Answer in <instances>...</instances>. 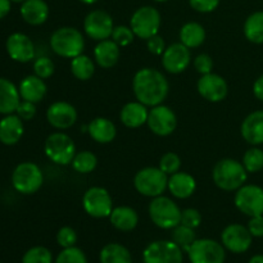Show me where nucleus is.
<instances>
[{"label":"nucleus","instance_id":"f8f14e48","mask_svg":"<svg viewBox=\"0 0 263 263\" xmlns=\"http://www.w3.org/2000/svg\"><path fill=\"white\" fill-rule=\"evenodd\" d=\"M235 207L249 217L263 215V189L257 185H243L235 194Z\"/></svg>","mask_w":263,"mask_h":263},{"label":"nucleus","instance_id":"412c9836","mask_svg":"<svg viewBox=\"0 0 263 263\" xmlns=\"http://www.w3.org/2000/svg\"><path fill=\"white\" fill-rule=\"evenodd\" d=\"M167 187L175 198L186 199L194 194L197 189V182L194 177L187 172H176L170 176Z\"/></svg>","mask_w":263,"mask_h":263},{"label":"nucleus","instance_id":"c85d7f7f","mask_svg":"<svg viewBox=\"0 0 263 263\" xmlns=\"http://www.w3.org/2000/svg\"><path fill=\"white\" fill-rule=\"evenodd\" d=\"M110 223L120 231H131L138 226L139 216L135 210L126 205L113 208L109 216Z\"/></svg>","mask_w":263,"mask_h":263},{"label":"nucleus","instance_id":"473e14b6","mask_svg":"<svg viewBox=\"0 0 263 263\" xmlns=\"http://www.w3.org/2000/svg\"><path fill=\"white\" fill-rule=\"evenodd\" d=\"M71 71H72V74H73L77 80L86 81V80L91 79V76L94 74V71H95L94 62H92L87 55L80 54V55L72 58Z\"/></svg>","mask_w":263,"mask_h":263},{"label":"nucleus","instance_id":"39448f33","mask_svg":"<svg viewBox=\"0 0 263 263\" xmlns=\"http://www.w3.org/2000/svg\"><path fill=\"white\" fill-rule=\"evenodd\" d=\"M168 184V177L161 168L145 167L134 177V185L138 193L144 197L156 198L164 193Z\"/></svg>","mask_w":263,"mask_h":263},{"label":"nucleus","instance_id":"5fc2aeb1","mask_svg":"<svg viewBox=\"0 0 263 263\" xmlns=\"http://www.w3.org/2000/svg\"><path fill=\"white\" fill-rule=\"evenodd\" d=\"M10 2H14V3H25L26 0H10Z\"/></svg>","mask_w":263,"mask_h":263},{"label":"nucleus","instance_id":"c03bdc74","mask_svg":"<svg viewBox=\"0 0 263 263\" xmlns=\"http://www.w3.org/2000/svg\"><path fill=\"white\" fill-rule=\"evenodd\" d=\"M17 116L22 121H30L35 117L36 115V105L35 103L27 102V100H23L18 104L17 107Z\"/></svg>","mask_w":263,"mask_h":263},{"label":"nucleus","instance_id":"1a4fd4ad","mask_svg":"<svg viewBox=\"0 0 263 263\" xmlns=\"http://www.w3.org/2000/svg\"><path fill=\"white\" fill-rule=\"evenodd\" d=\"M190 263H225V247L212 239H197L189 251Z\"/></svg>","mask_w":263,"mask_h":263},{"label":"nucleus","instance_id":"37998d69","mask_svg":"<svg viewBox=\"0 0 263 263\" xmlns=\"http://www.w3.org/2000/svg\"><path fill=\"white\" fill-rule=\"evenodd\" d=\"M202 223V215L198 210L194 208H187L181 212V225L187 226V228L197 229Z\"/></svg>","mask_w":263,"mask_h":263},{"label":"nucleus","instance_id":"9d476101","mask_svg":"<svg viewBox=\"0 0 263 263\" xmlns=\"http://www.w3.org/2000/svg\"><path fill=\"white\" fill-rule=\"evenodd\" d=\"M85 212L94 218L109 217L113 211L112 197L108 190L100 186H92L86 190L82 197Z\"/></svg>","mask_w":263,"mask_h":263},{"label":"nucleus","instance_id":"393cba45","mask_svg":"<svg viewBox=\"0 0 263 263\" xmlns=\"http://www.w3.org/2000/svg\"><path fill=\"white\" fill-rule=\"evenodd\" d=\"M148 115L149 110L146 109V105L140 102H131L122 108L120 118L126 127L138 128L146 123Z\"/></svg>","mask_w":263,"mask_h":263},{"label":"nucleus","instance_id":"dca6fc26","mask_svg":"<svg viewBox=\"0 0 263 263\" xmlns=\"http://www.w3.org/2000/svg\"><path fill=\"white\" fill-rule=\"evenodd\" d=\"M192 54L187 46L182 43H176L166 48L162 54V66L170 73H181L189 67Z\"/></svg>","mask_w":263,"mask_h":263},{"label":"nucleus","instance_id":"2eb2a0df","mask_svg":"<svg viewBox=\"0 0 263 263\" xmlns=\"http://www.w3.org/2000/svg\"><path fill=\"white\" fill-rule=\"evenodd\" d=\"M253 236L249 233L248 228L239 223H231L221 234L222 246L233 253L240 254L248 251L252 246Z\"/></svg>","mask_w":263,"mask_h":263},{"label":"nucleus","instance_id":"603ef678","mask_svg":"<svg viewBox=\"0 0 263 263\" xmlns=\"http://www.w3.org/2000/svg\"><path fill=\"white\" fill-rule=\"evenodd\" d=\"M249 263H263V254H257L251 258Z\"/></svg>","mask_w":263,"mask_h":263},{"label":"nucleus","instance_id":"4468645a","mask_svg":"<svg viewBox=\"0 0 263 263\" xmlns=\"http://www.w3.org/2000/svg\"><path fill=\"white\" fill-rule=\"evenodd\" d=\"M149 128L158 136H168L175 131L177 125V118L174 110L163 104L156 105L149 110L148 115Z\"/></svg>","mask_w":263,"mask_h":263},{"label":"nucleus","instance_id":"a211bd4d","mask_svg":"<svg viewBox=\"0 0 263 263\" xmlns=\"http://www.w3.org/2000/svg\"><path fill=\"white\" fill-rule=\"evenodd\" d=\"M7 51L10 58L20 63H27L35 58V46L27 35L12 33L7 39Z\"/></svg>","mask_w":263,"mask_h":263},{"label":"nucleus","instance_id":"7c9ffc66","mask_svg":"<svg viewBox=\"0 0 263 263\" xmlns=\"http://www.w3.org/2000/svg\"><path fill=\"white\" fill-rule=\"evenodd\" d=\"M100 263H133V257L126 247L110 243L100 252Z\"/></svg>","mask_w":263,"mask_h":263},{"label":"nucleus","instance_id":"bb28decb","mask_svg":"<svg viewBox=\"0 0 263 263\" xmlns=\"http://www.w3.org/2000/svg\"><path fill=\"white\" fill-rule=\"evenodd\" d=\"M120 46L115 43L113 40H103L99 41L94 49V58L97 63L99 64L102 68H112L116 66V63L120 59Z\"/></svg>","mask_w":263,"mask_h":263},{"label":"nucleus","instance_id":"79ce46f5","mask_svg":"<svg viewBox=\"0 0 263 263\" xmlns=\"http://www.w3.org/2000/svg\"><path fill=\"white\" fill-rule=\"evenodd\" d=\"M77 241V234L69 226H64V228L59 229L58 234H57V243L62 247V248H69V247H74Z\"/></svg>","mask_w":263,"mask_h":263},{"label":"nucleus","instance_id":"f3484780","mask_svg":"<svg viewBox=\"0 0 263 263\" xmlns=\"http://www.w3.org/2000/svg\"><path fill=\"white\" fill-rule=\"evenodd\" d=\"M228 84L220 74L211 72V73L202 74V77L198 80V91L208 102H222L228 95Z\"/></svg>","mask_w":263,"mask_h":263},{"label":"nucleus","instance_id":"0eeeda50","mask_svg":"<svg viewBox=\"0 0 263 263\" xmlns=\"http://www.w3.org/2000/svg\"><path fill=\"white\" fill-rule=\"evenodd\" d=\"M44 149L46 157L61 166L72 163V159L76 156V145L73 140L64 133H54L49 135Z\"/></svg>","mask_w":263,"mask_h":263},{"label":"nucleus","instance_id":"9b49d317","mask_svg":"<svg viewBox=\"0 0 263 263\" xmlns=\"http://www.w3.org/2000/svg\"><path fill=\"white\" fill-rule=\"evenodd\" d=\"M144 263H182V249L172 240H158L143 252Z\"/></svg>","mask_w":263,"mask_h":263},{"label":"nucleus","instance_id":"4c0bfd02","mask_svg":"<svg viewBox=\"0 0 263 263\" xmlns=\"http://www.w3.org/2000/svg\"><path fill=\"white\" fill-rule=\"evenodd\" d=\"M55 263H87V258L84 252L77 247L63 248L58 254Z\"/></svg>","mask_w":263,"mask_h":263},{"label":"nucleus","instance_id":"49530a36","mask_svg":"<svg viewBox=\"0 0 263 263\" xmlns=\"http://www.w3.org/2000/svg\"><path fill=\"white\" fill-rule=\"evenodd\" d=\"M190 7L200 13L213 12L220 4V0H189Z\"/></svg>","mask_w":263,"mask_h":263},{"label":"nucleus","instance_id":"e433bc0d","mask_svg":"<svg viewBox=\"0 0 263 263\" xmlns=\"http://www.w3.org/2000/svg\"><path fill=\"white\" fill-rule=\"evenodd\" d=\"M22 263H53V256L45 247H33L26 252Z\"/></svg>","mask_w":263,"mask_h":263},{"label":"nucleus","instance_id":"a878e982","mask_svg":"<svg viewBox=\"0 0 263 263\" xmlns=\"http://www.w3.org/2000/svg\"><path fill=\"white\" fill-rule=\"evenodd\" d=\"M21 15L28 25H43L49 15V7L44 0H26L21 7Z\"/></svg>","mask_w":263,"mask_h":263},{"label":"nucleus","instance_id":"4d7b16f0","mask_svg":"<svg viewBox=\"0 0 263 263\" xmlns=\"http://www.w3.org/2000/svg\"><path fill=\"white\" fill-rule=\"evenodd\" d=\"M0 263H2V262H0Z\"/></svg>","mask_w":263,"mask_h":263},{"label":"nucleus","instance_id":"a18cd8bd","mask_svg":"<svg viewBox=\"0 0 263 263\" xmlns=\"http://www.w3.org/2000/svg\"><path fill=\"white\" fill-rule=\"evenodd\" d=\"M194 67L200 74L211 73L213 69V61L208 54H199L194 59Z\"/></svg>","mask_w":263,"mask_h":263},{"label":"nucleus","instance_id":"f03ea898","mask_svg":"<svg viewBox=\"0 0 263 263\" xmlns=\"http://www.w3.org/2000/svg\"><path fill=\"white\" fill-rule=\"evenodd\" d=\"M247 177L248 172L243 163L230 158L221 159L212 171V179L215 184L225 192L240 189L246 184Z\"/></svg>","mask_w":263,"mask_h":263},{"label":"nucleus","instance_id":"3c124183","mask_svg":"<svg viewBox=\"0 0 263 263\" xmlns=\"http://www.w3.org/2000/svg\"><path fill=\"white\" fill-rule=\"evenodd\" d=\"M10 10V0H0V20L4 18Z\"/></svg>","mask_w":263,"mask_h":263},{"label":"nucleus","instance_id":"09e8293b","mask_svg":"<svg viewBox=\"0 0 263 263\" xmlns=\"http://www.w3.org/2000/svg\"><path fill=\"white\" fill-rule=\"evenodd\" d=\"M248 230L254 238H262L263 236V215L251 217L248 222Z\"/></svg>","mask_w":263,"mask_h":263},{"label":"nucleus","instance_id":"864d4df0","mask_svg":"<svg viewBox=\"0 0 263 263\" xmlns=\"http://www.w3.org/2000/svg\"><path fill=\"white\" fill-rule=\"evenodd\" d=\"M80 2H82L84 4H94V3H97L98 0H80Z\"/></svg>","mask_w":263,"mask_h":263},{"label":"nucleus","instance_id":"b1692460","mask_svg":"<svg viewBox=\"0 0 263 263\" xmlns=\"http://www.w3.org/2000/svg\"><path fill=\"white\" fill-rule=\"evenodd\" d=\"M20 90L12 81L0 77V113L12 115L17 110L20 100Z\"/></svg>","mask_w":263,"mask_h":263},{"label":"nucleus","instance_id":"ea45409f","mask_svg":"<svg viewBox=\"0 0 263 263\" xmlns=\"http://www.w3.org/2000/svg\"><path fill=\"white\" fill-rule=\"evenodd\" d=\"M135 33L131 30V27L127 26H117L113 28L112 40L117 44L118 46H128L134 41Z\"/></svg>","mask_w":263,"mask_h":263},{"label":"nucleus","instance_id":"8fccbe9b","mask_svg":"<svg viewBox=\"0 0 263 263\" xmlns=\"http://www.w3.org/2000/svg\"><path fill=\"white\" fill-rule=\"evenodd\" d=\"M253 94L256 95L257 99L262 100V102H263V74H262V76H259L258 79L256 80V82H254Z\"/></svg>","mask_w":263,"mask_h":263},{"label":"nucleus","instance_id":"c9c22d12","mask_svg":"<svg viewBox=\"0 0 263 263\" xmlns=\"http://www.w3.org/2000/svg\"><path fill=\"white\" fill-rule=\"evenodd\" d=\"M243 166L246 167L247 172L256 174L263 168V151L259 148H251L246 152L243 157Z\"/></svg>","mask_w":263,"mask_h":263},{"label":"nucleus","instance_id":"7ed1b4c3","mask_svg":"<svg viewBox=\"0 0 263 263\" xmlns=\"http://www.w3.org/2000/svg\"><path fill=\"white\" fill-rule=\"evenodd\" d=\"M50 46L54 53L63 58H74L82 54L85 40L82 33L74 27H61L53 32Z\"/></svg>","mask_w":263,"mask_h":263},{"label":"nucleus","instance_id":"f257e3e1","mask_svg":"<svg viewBox=\"0 0 263 263\" xmlns=\"http://www.w3.org/2000/svg\"><path fill=\"white\" fill-rule=\"evenodd\" d=\"M133 90L138 102L146 107H156L167 98L170 85L162 72L154 68H141L134 76Z\"/></svg>","mask_w":263,"mask_h":263},{"label":"nucleus","instance_id":"a19ab883","mask_svg":"<svg viewBox=\"0 0 263 263\" xmlns=\"http://www.w3.org/2000/svg\"><path fill=\"white\" fill-rule=\"evenodd\" d=\"M54 63L48 57H40L33 63V72L37 77L45 80L49 79L54 73Z\"/></svg>","mask_w":263,"mask_h":263},{"label":"nucleus","instance_id":"cd10ccee","mask_svg":"<svg viewBox=\"0 0 263 263\" xmlns=\"http://www.w3.org/2000/svg\"><path fill=\"white\" fill-rule=\"evenodd\" d=\"M87 131H89V135L91 136L92 140L99 144L110 143L116 138V134H117L115 123L108 120V118L103 117H98L92 120L90 122L89 127H87Z\"/></svg>","mask_w":263,"mask_h":263},{"label":"nucleus","instance_id":"c756f323","mask_svg":"<svg viewBox=\"0 0 263 263\" xmlns=\"http://www.w3.org/2000/svg\"><path fill=\"white\" fill-rule=\"evenodd\" d=\"M205 40V30L200 23L189 22L180 30V41L189 49L198 48Z\"/></svg>","mask_w":263,"mask_h":263},{"label":"nucleus","instance_id":"ddd939ff","mask_svg":"<svg viewBox=\"0 0 263 263\" xmlns=\"http://www.w3.org/2000/svg\"><path fill=\"white\" fill-rule=\"evenodd\" d=\"M113 20L104 10H92L86 15L84 21V30L92 40L103 41L112 36Z\"/></svg>","mask_w":263,"mask_h":263},{"label":"nucleus","instance_id":"20e7f679","mask_svg":"<svg viewBox=\"0 0 263 263\" xmlns=\"http://www.w3.org/2000/svg\"><path fill=\"white\" fill-rule=\"evenodd\" d=\"M181 212L179 205L170 198L159 195L153 198L149 204V216L156 226L161 229H174L181 223Z\"/></svg>","mask_w":263,"mask_h":263},{"label":"nucleus","instance_id":"de8ad7c7","mask_svg":"<svg viewBox=\"0 0 263 263\" xmlns=\"http://www.w3.org/2000/svg\"><path fill=\"white\" fill-rule=\"evenodd\" d=\"M146 46H148V50L151 51L154 55H162L166 50V44L164 40L158 35H154L152 37H149L146 40Z\"/></svg>","mask_w":263,"mask_h":263},{"label":"nucleus","instance_id":"f704fd0d","mask_svg":"<svg viewBox=\"0 0 263 263\" xmlns=\"http://www.w3.org/2000/svg\"><path fill=\"white\" fill-rule=\"evenodd\" d=\"M171 239L174 243H176L180 248L184 252L189 251V248L192 247V244L194 243L197 239H195V233L194 229L187 228L185 225H177L176 228L172 229Z\"/></svg>","mask_w":263,"mask_h":263},{"label":"nucleus","instance_id":"6ab92c4d","mask_svg":"<svg viewBox=\"0 0 263 263\" xmlns=\"http://www.w3.org/2000/svg\"><path fill=\"white\" fill-rule=\"evenodd\" d=\"M48 122L58 130H67L77 121V110L67 102H55L46 110Z\"/></svg>","mask_w":263,"mask_h":263},{"label":"nucleus","instance_id":"5701e85b","mask_svg":"<svg viewBox=\"0 0 263 263\" xmlns=\"http://www.w3.org/2000/svg\"><path fill=\"white\" fill-rule=\"evenodd\" d=\"M46 84L43 79L37 77L36 74L27 76L21 81L20 84V95L23 100L31 103H39L44 99L46 95Z\"/></svg>","mask_w":263,"mask_h":263},{"label":"nucleus","instance_id":"423d86ee","mask_svg":"<svg viewBox=\"0 0 263 263\" xmlns=\"http://www.w3.org/2000/svg\"><path fill=\"white\" fill-rule=\"evenodd\" d=\"M43 181L44 176L40 167L32 162L20 163L12 174L13 187L21 194H33L40 189Z\"/></svg>","mask_w":263,"mask_h":263},{"label":"nucleus","instance_id":"2f4dec72","mask_svg":"<svg viewBox=\"0 0 263 263\" xmlns=\"http://www.w3.org/2000/svg\"><path fill=\"white\" fill-rule=\"evenodd\" d=\"M244 35L251 43L263 44V12H256L247 18Z\"/></svg>","mask_w":263,"mask_h":263},{"label":"nucleus","instance_id":"6e6d98bb","mask_svg":"<svg viewBox=\"0 0 263 263\" xmlns=\"http://www.w3.org/2000/svg\"><path fill=\"white\" fill-rule=\"evenodd\" d=\"M156 2H159V3H163V2H168V0H156Z\"/></svg>","mask_w":263,"mask_h":263},{"label":"nucleus","instance_id":"58836bf2","mask_svg":"<svg viewBox=\"0 0 263 263\" xmlns=\"http://www.w3.org/2000/svg\"><path fill=\"white\" fill-rule=\"evenodd\" d=\"M180 167H181V159L176 153H172V152L164 154L159 162V168L166 175L176 174L179 172Z\"/></svg>","mask_w":263,"mask_h":263},{"label":"nucleus","instance_id":"aec40b11","mask_svg":"<svg viewBox=\"0 0 263 263\" xmlns=\"http://www.w3.org/2000/svg\"><path fill=\"white\" fill-rule=\"evenodd\" d=\"M241 136L251 145L263 144V110H256L246 117L240 127Z\"/></svg>","mask_w":263,"mask_h":263},{"label":"nucleus","instance_id":"72a5a7b5","mask_svg":"<svg viewBox=\"0 0 263 263\" xmlns=\"http://www.w3.org/2000/svg\"><path fill=\"white\" fill-rule=\"evenodd\" d=\"M98 164V158L94 153L84 151L77 153L72 159V167L79 174H90L95 170Z\"/></svg>","mask_w":263,"mask_h":263},{"label":"nucleus","instance_id":"4be33fe9","mask_svg":"<svg viewBox=\"0 0 263 263\" xmlns=\"http://www.w3.org/2000/svg\"><path fill=\"white\" fill-rule=\"evenodd\" d=\"M23 121L15 115H7L0 121V141L4 145H14L23 135Z\"/></svg>","mask_w":263,"mask_h":263},{"label":"nucleus","instance_id":"6e6552de","mask_svg":"<svg viewBox=\"0 0 263 263\" xmlns=\"http://www.w3.org/2000/svg\"><path fill=\"white\" fill-rule=\"evenodd\" d=\"M130 27L135 36L148 40L152 36L157 35L161 27V14L153 7H141L133 14L130 21Z\"/></svg>","mask_w":263,"mask_h":263}]
</instances>
